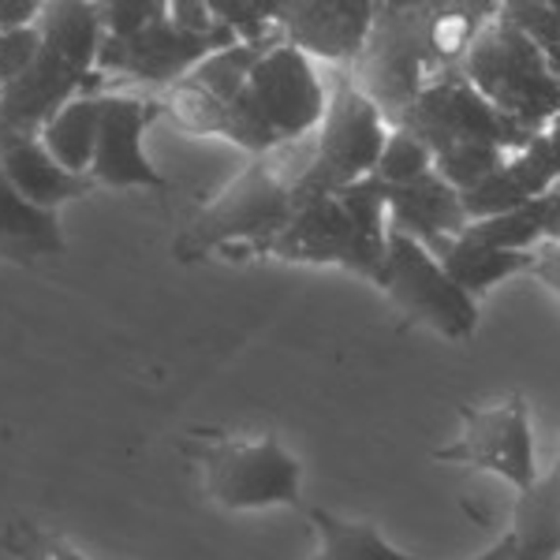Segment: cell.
I'll list each match as a JSON object with an SVG mask.
<instances>
[{"label": "cell", "instance_id": "13", "mask_svg": "<svg viewBox=\"0 0 560 560\" xmlns=\"http://www.w3.org/2000/svg\"><path fill=\"white\" fill-rule=\"evenodd\" d=\"M377 4L370 0H280V34L318 65L348 68L374 34Z\"/></svg>", "mask_w": 560, "mask_h": 560}, {"label": "cell", "instance_id": "4", "mask_svg": "<svg viewBox=\"0 0 560 560\" xmlns=\"http://www.w3.org/2000/svg\"><path fill=\"white\" fill-rule=\"evenodd\" d=\"M348 75L396 128L422 86L441 75L430 52V4H377L374 34Z\"/></svg>", "mask_w": 560, "mask_h": 560}, {"label": "cell", "instance_id": "10", "mask_svg": "<svg viewBox=\"0 0 560 560\" xmlns=\"http://www.w3.org/2000/svg\"><path fill=\"white\" fill-rule=\"evenodd\" d=\"M385 250L388 247H377L359 232L355 217L337 191L303 202L292 224L266 247V255L300 261V266H340L366 280H377L385 266Z\"/></svg>", "mask_w": 560, "mask_h": 560}, {"label": "cell", "instance_id": "20", "mask_svg": "<svg viewBox=\"0 0 560 560\" xmlns=\"http://www.w3.org/2000/svg\"><path fill=\"white\" fill-rule=\"evenodd\" d=\"M102 116H105V94H83L71 105L60 108L45 131L38 135L42 147L57 158V165H65L68 173L90 176L97 153V135H102Z\"/></svg>", "mask_w": 560, "mask_h": 560}, {"label": "cell", "instance_id": "32", "mask_svg": "<svg viewBox=\"0 0 560 560\" xmlns=\"http://www.w3.org/2000/svg\"><path fill=\"white\" fill-rule=\"evenodd\" d=\"M553 471L560 475V441H557V464H553Z\"/></svg>", "mask_w": 560, "mask_h": 560}, {"label": "cell", "instance_id": "25", "mask_svg": "<svg viewBox=\"0 0 560 560\" xmlns=\"http://www.w3.org/2000/svg\"><path fill=\"white\" fill-rule=\"evenodd\" d=\"M0 549L12 560H86L65 535L45 530L26 516H15L4 523V530H0Z\"/></svg>", "mask_w": 560, "mask_h": 560}, {"label": "cell", "instance_id": "14", "mask_svg": "<svg viewBox=\"0 0 560 560\" xmlns=\"http://www.w3.org/2000/svg\"><path fill=\"white\" fill-rule=\"evenodd\" d=\"M102 71H83L52 49H38L34 65L0 90V135H38L45 124L83 94H102Z\"/></svg>", "mask_w": 560, "mask_h": 560}, {"label": "cell", "instance_id": "17", "mask_svg": "<svg viewBox=\"0 0 560 560\" xmlns=\"http://www.w3.org/2000/svg\"><path fill=\"white\" fill-rule=\"evenodd\" d=\"M60 255H65L60 213L31 206L12 187L4 168H0V261L34 266V261L60 258Z\"/></svg>", "mask_w": 560, "mask_h": 560}, {"label": "cell", "instance_id": "30", "mask_svg": "<svg viewBox=\"0 0 560 560\" xmlns=\"http://www.w3.org/2000/svg\"><path fill=\"white\" fill-rule=\"evenodd\" d=\"M530 277H538L541 284L553 295H560V240L546 243V247L535 250V266H530Z\"/></svg>", "mask_w": 560, "mask_h": 560}, {"label": "cell", "instance_id": "16", "mask_svg": "<svg viewBox=\"0 0 560 560\" xmlns=\"http://www.w3.org/2000/svg\"><path fill=\"white\" fill-rule=\"evenodd\" d=\"M0 168L26 202L49 213H60V206L97 191L90 176H75L57 165V158L34 135H0Z\"/></svg>", "mask_w": 560, "mask_h": 560}, {"label": "cell", "instance_id": "21", "mask_svg": "<svg viewBox=\"0 0 560 560\" xmlns=\"http://www.w3.org/2000/svg\"><path fill=\"white\" fill-rule=\"evenodd\" d=\"M438 261L445 266V273L453 277L467 295L478 300V295H486L493 284H501V280L530 273L535 250H530V255H520V250H497V247H486V243L459 236L441 250Z\"/></svg>", "mask_w": 560, "mask_h": 560}, {"label": "cell", "instance_id": "12", "mask_svg": "<svg viewBox=\"0 0 560 560\" xmlns=\"http://www.w3.org/2000/svg\"><path fill=\"white\" fill-rule=\"evenodd\" d=\"M161 113V102L135 94H105V116L102 135H97V153L90 179L97 187H147V191H176L168 176L153 168V161L142 150V135H147L150 120Z\"/></svg>", "mask_w": 560, "mask_h": 560}, {"label": "cell", "instance_id": "15", "mask_svg": "<svg viewBox=\"0 0 560 560\" xmlns=\"http://www.w3.org/2000/svg\"><path fill=\"white\" fill-rule=\"evenodd\" d=\"M388 198V229L419 240L433 258L467 232L464 198L445 176L433 168L430 176L415 179L408 187H385Z\"/></svg>", "mask_w": 560, "mask_h": 560}, {"label": "cell", "instance_id": "19", "mask_svg": "<svg viewBox=\"0 0 560 560\" xmlns=\"http://www.w3.org/2000/svg\"><path fill=\"white\" fill-rule=\"evenodd\" d=\"M38 34L45 49H52L57 57L71 60L83 71H97V52H102L105 42L97 4H90V0H52V4L42 8Z\"/></svg>", "mask_w": 560, "mask_h": 560}, {"label": "cell", "instance_id": "2", "mask_svg": "<svg viewBox=\"0 0 560 560\" xmlns=\"http://www.w3.org/2000/svg\"><path fill=\"white\" fill-rule=\"evenodd\" d=\"M325 113H329V86L318 75V65L295 45L277 42L273 49L261 52L243 94L229 105L221 139L261 158L269 150L314 139Z\"/></svg>", "mask_w": 560, "mask_h": 560}, {"label": "cell", "instance_id": "27", "mask_svg": "<svg viewBox=\"0 0 560 560\" xmlns=\"http://www.w3.org/2000/svg\"><path fill=\"white\" fill-rule=\"evenodd\" d=\"M97 15H102L105 38L128 42L147 26L168 20V0H108V4H97Z\"/></svg>", "mask_w": 560, "mask_h": 560}, {"label": "cell", "instance_id": "22", "mask_svg": "<svg viewBox=\"0 0 560 560\" xmlns=\"http://www.w3.org/2000/svg\"><path fill=\"white\" fill-rule=\"evenodd\" d=\"M306 516H311L314 535H318V546H314L311 560H430V557H415V553L396 549L393 541L377 527H370V523L340 520L337 512H329V509H311Z\"/></svg>", "mask_w": 560, "mask_h": 560}, {"label": "cell", "instance_id": "26", "mask_svg": "<svg viewBox=\"0 0 560 560\" xmlns=\"http://www.w3.org/2000/svg\"><path fill=\"white\" fill-rule=\"evenodd\" d=\"M459 198H464V213L471 224L490 221V217H501V213H512V210H523V206L535 202V198L523 195V187L509 176V168H501V173H493L490 179L475 184L471 191H459Z\"/></svg>", "mask_w": 560, "mask_h": 560}, {"label": "cell", "instance_id": "8", "mask_svg": "<svg viewBox=\"0 0 560 560\" xmlns=\"http://www.w3.org/2000/svg\"><path fill=\"white\" fill-rule=\"evenodd\" d=\"M459 433L453 445L433 448L438 464L475 467L512 490H527L538 482V459H535V430H530V404L520 393L501 396L493 404L471 408L459 404Z\"/></svg>", "mask_w": 560, "mask_h": 560}, {"label": "cell", "instance_id": "24", "mask_svg": "<svg viewBox=\"0 0 560 560\" xmlns=\"http://www.w3.org/2000/svg\"><path fill=\"white\" fill-rule=\"evenodd\" d=\"M433 173V150L422 139H415L411 131L393 128L388 135L382 158H377L374 179L382 187H408L415 179L430 176Z\"/></svg>", "mask_w": 560, "mask_h": 560}, {"label": "cell", "instance_id": "18", "mask_svg": "<svg viewBox=\"0 0 560 560\" xmlns=\"http://www.w3.org/2000/svg\"><path fill=\"white\" fill-rule=\"evenodd\" d=\"M512 560H560V475H538L512 504Z\"/></svg>", "mask_w": 560, "mask_h": 560}, {"label": "cell", "instance_id": "29", "mask_svg": "<svg viewBox=\"0 0 560 560\" xmlns=\"http://www.w3.org/2000/svg\"><path fill=\"white\" fill-rule=\"evenodd\" d=\"M42 0H0V31H26L42 20Z\"/></svg>", "mask_w": 560, "mask_h": 560}, {"label": "cell", "instance_id": "23", "mask_svg": "<svg viewBox=\"0 0 560 560\" xmlns=\"http://www.w3.org/2000/svg\"><path fill=\"white\" fill-rule=\"evenodd\" d=\"M273 49V45H229V49L213 52V57H206L202 65H198L191 75V83H198L206 90V94L213 97V102H221L224 108H229L236 97L243 94V86H247L250 71H255V65L261 60V52Z\"/></svg>", "mask_w": 560, "mask_h": 560}, {"label": "cell", "instance_id": "7", "mask_svg": "<svg viewBox=\"0 0 560 560\" xmlns=\"http://www.w3.org/2000/svg\"><path fill=\"white\" fill-rule=\"evenodd\" d=\"M377 288L408 314L445 340H467L478 329V300L467 295L438 258L419 240L388 229L385 266L374 280Z\"/></svg>", "mask_w": 560, "mask_h": 560}, {"label": "cell", "instance_id": "33", "mask_svg": "<svg viewBox=\"0 0 560 560\" xmlns=\"http://www.w3.org/2000/svg\"><path fill=\"white\" fill-rule=\"evenodd\" d=\"M553 12H557V20H560V0H553Z\"/></svg>", "mask_w": 560, "mask_h": 560}, {"label": "cell", "instance_id": "28", "mask_svg": "<svg viewBox=\"0 0 560 560\" xmlns=\"http://www.w3.org/2000/svg\"><path fill=\"white\" fill-rule=\"evenodd\" d=\"M42 49L38 26H26V31H0V90L23 75L34 65Z\"/></svg>", "mask_w": 560, "mask_h": 560}, {"label": "cell", "instance_id": "3", "mask_svg": "<svg viewBox=\"0 0 560 560\" xmlns=\"http://www.w3.org/2000/svg\"><path fill=\"white\" fill-rule=\"evenodd\" d=\"M459 75L490 102L504 120L523 131H541L560 116V79L549 68V57L538 49L516 23L497 12L486 20L478 38L467 49Z\"/></svg>", "mask_w": 560, "mask_h": 560}, {"label": "cell", "instance_id": "6", "mask_svg": "<svg viewBox=\"0 0 560 560\" xmlns=\"http://www.w3.org/2000/svg\"><path fill=\"white\" fill-rule=\"evenodd\" d=\"M393 124L370 97L351 83L348 71H337L329 86V113L314 135V165L303 179V202L318 195H337L359 179L374 176Z\"/></svg>", "mask_w": 560, "mask_h": 560}, {"label": "cell", "instance_id": "11", "mask_svg": "<svg viewBox=\"0 0 560 560\" xmlns=\"http://www.w3.org/2000/svg\"><path fill=\"white\" fill-rule=\"evenodd\" d=\"M229 45H240V38L232 31L202 38V34L179 31L173 20H161L128 42L105 38L102 52H97V71H102V75H124L142 86L168 90V86H176L179 79L191 75L206 57L229 49Z\"/></svg>", "mask_w": 560, "mask_h": 560}, {"label": "cell", "instance_id": "31", "mask_svg": "<svg viewBox=\"0 0 560 560\" xmlns=\"http://www.w3.org/2000/svg\"><path fill=\"white\" fill-rule=\"evenodd\" d=\"M475 560H512V538L504 535L501 541H497V546H490L486 553H478Z\"/></svg>", "mask_w": 560, "mask_h": 560}, {"label": "cell", "instance_id": "9", "mask_svg": "<svg viewBox=\"0 0 560 560\" xmlns=\"http://www.w3.org/2000/svg\"><path fill=\"white\" fill-rule=\"evenodd\" d=\"M396 128L411 131L415 139L427 142L433 150V161H438L441 153L459 150V147L520 150L523 142L530 139V131L504 120V116L459 75V68L441 71L438 79H430V83L422 86V94L415 97V105L400 116Z\"/></svg>", "mask_w": 560, "mask_h": 560}, {"label": "cell", "instance_id": "1", "mask_svg": "<svg viewBox=\"0 0 560 560\" xmlns=\"http://www.w3.org/2000/svg\"><path fill=\"white\" fill-rule=\"evenodd\" d=\"M314 165V139L292 142L255 158L247 173L232 179L217 202L206 206L191 229L176 240L179 261H198L213 250L247 247L266 255V247L292 224L303 206V179Z\"/></svg>", "mask_w": 560, "mask_h": 560}, {"label": "cell", "instance_id": "5", "mask_svg": "<svg viewBox=\"0 0 560 560\" xmlns=\"http://www.w3.org/2000/svg\"><path fill=\"white\" fill-rule=\"evenodd\" d=\"M187 453L202 464L206 493L221 509L258 512L300 504L303 464L273 433H258V438H202L198 433Z\"/></svg>", "mask_w": 560, "mask_h": 560}]
</instances>
